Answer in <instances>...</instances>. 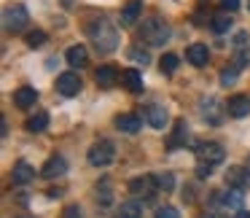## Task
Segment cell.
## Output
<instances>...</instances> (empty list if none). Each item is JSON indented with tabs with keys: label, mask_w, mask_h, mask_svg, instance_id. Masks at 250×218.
Wrapping results in <instances>:
<instances>
[{
	"label": "cell",
	"mask_w": 250,
	"mask_h": 218,
	"mask_svg": "<svg viewBox=\"0 0 250 218\" xmlns=\"http://www.w3.org/2000/svg\"><path fill=\"white\" fill-rule=\"evenodd\" d=\"M202 218H221V216H215V213H205Z\"/></svg>",
	"instance_id": "8d00e7d4"
},
{
	"label": "cell",
	"mask_w": 250,
	"mask_h": 218,
	"mask_svg": "<svg viewBox=\"0 0 250 218\" xmlns=\"http://www.w3.org/2000/svg\"><path fill=\"white\" fill-rule=\"evenodd\" d=\"M46 127H49V113L46 110H35L33 116H27V121H24V130L27 132H43Z\"/></svg>",
	"instance_id": "44dd1931"
},
{
	"label": "cell",
	"mask_w": 250,
	"mask_h": 218,
	"mask_svg": "<svg viewBox=\"0 0 250 218\" xmlns=\"http://www.w3.org/2000/svg\"><path fill=\"white\" fill-rule=\"evenodd\" d=\"M210 173H212V167H210V164H205V162H199V164H196V175H199V178H210Z\"/></svg>",
	"instance_id": "836d02e7"
},
{
	"label": "cell",
	"mask_w": 250,
	"mask_h": 218,
	"mask_svg": "<svg viewBox=\"0 0 250 218\" xmlns=\"http://www.w3.org/2000/svg\"><path fill=\"white\" fill-rule=\"evenodd\" d=\"M119 70H116V65H103V67H97V73H94V81H97V87H103V89H110L116 81H119Z\"/></svg>",
	"instance_id": "e0dca14e"
},
{
	"label": "cell",
	"mask_w": 250,
	"mask_h": 218,
	"mask_svg": "<svg viewBox=\"0 0 250 218\" xmlns=\"http://www.w3.org/2000/svg\"><path fill=\"white\" fill-rule=\"evenodd\" d=\"M27 24H30V14L22 3H14V6H8L3 11V27H6V33L19 35V33H24Z\"/></svg>",
	"instance_id": "3957f363"
},
{
	"label": "cell",
	"mask_w": 250,
	"mask_h": 218,
	"mask_svg": "<svg viewBox=\"0 0 250 218\" xmlns=\"http://www.w3.org/2000/svg\"><path fill=\"white\" fill-rule=\"evenodd\" d=\"M226 113L231 116V119H245V116H250V97L248 94H234V97H229Z\"/></svg>",
	"instance_id": "ba28073f"
},
{
	"label": "cell",
	"mask_w": 250,
	"mask_h": 218,
	"mask_svg": "<svg viewBox=\"0 0 250 218\" xmlns=\"http://www.w3.org/2000/svg\"><path fill=\"white\" fill-rule=\"evenodd\" d=\"M86 62H89L86 46H70L67 49V65L70 67H86Z\"/></svg>",
	"instance_id": "7402d4cb"
},
{
	"label": "cell",
	"mask_w": 250,
	"mask_h": 218,
	"mask_svg": "<svg viewBox=\"0 0 250 218\" xmlns=\"http://www.w3.org/2000/svg\"><path fill=\"white\" fill-rule=\"evenodd\" d=\"M231 17L229 14H215V17L210 19V27H212V33H218V35H223V33H229L231 30Z\"/></svg>",
	"instance_id": "d4e9b609"
},
{
	"label": "cell",
	"mask_w": 250,
	"mask_h": 218,
	"mask_svg": "<svg viewBox=\"0 0 250 218\" xmlns=\"http://www.w3.org/2000/svg\"><path fill=\"white\" fill-rule=\"evenodd\" d=\"M121 87L126 89V92H132V94H137V92H143V73L137 70V67H126L124 73H121Z\"/></svg>",
	"instance_id": "7c38bea8"
},
{
	"label": "cell",
	"mask_w": 250,
	"mask_h": 218,
	"mask_svg": "<svg viewBox=\"0 0 250 218\" xmlns=\"http://www.w3.org/2000/svg\"><path fill=\"white\" fill-rule=\"evenodd\" d=\"M234 218H250V213L248 210H237V216H234Z\"/></svg>",
	"instance_id": "d590c367"
},
{
	"label": "cell",
	"mask_w": 250,
	"mask_h": 218,
	"mask_svg": "<svg viewBox=\"0 0 250 218\" xmlns=\"http://www.w3.org/2000/svg\"><path fill=\"white\" fill-rule=\"evenodd\" d=\"M89 164H94V167H108L110 162L116 159V146L110 140H97L92 148H89Z\"/></svg>",
	"instance_id": "277c9868"
},
{
	"label": "cell",
	"mask_w": 250,
	"mask_h": 218,
	"mask_svg": "<svg viewBox=\"0 0 250 218\" xmlns=\"http://www.w3.org/2000/svg\"><path fill=\"white\" fill-rule=\"evenodd\" d=\"M248 183H250V173L245 167H229L226 170V186H229V189L245 191V189H248Z\"/></svg>",
	"instance_id": "8fae6325"
},
{
	"label": "cell",
	"mask_w": 250,
	"mask_h": 218,
	"mask_svg": "<svg viewBox=\"0 0 250 218\" xmlns=\"http://www.w3.org/2000/svg\"><path fill=\"white\" fill-rule=\"evenodd\" d=\"M199 108H202V116H205L207 124H221V121H223V113L218 110L221 105H218L215 97H205V100L199 103Z\"/></svg>",
	"instance_id": "9a60e30c"
},
{
	"label": "cell",
	"mask_w": 250,
	"mask_h": 218,
	"mask_svg": "<svg viewBox=\"0 0 250 218\" xmlns=\"http://www.w3.org/2000/svg\"><path fill=\"white\" fill-rule=\"evenodd\" d=\"M146 119H148V124H151L153 130H164L167 121H169V113L162 108V105H148V108H146Z\"/></svg>",
	"instance_id": "ac0fdd59"
},
{
	"label": "cell",
	"mask_w": 250,
	"mask_h": 218,
	"mask_svg": "<svg viewBox=\"0 0 250 218\" xmlns=\"http://www.w3.org/2000/svg\"><path fill=\"white\" fill-rule=\"evenodd\" d=\"M245 170H248V173H250V156H248V162H245Z\"/></svg>",
	"instance_id": "74e56055"
},
{
	"label": "cell",
	"mask_w": 250,
	"mask_h": 218,
	"mask_svg": "<svg viewBox=\"0 0 250 218\" xmlns=\"http://www.w3.org/2000/svg\"><path fill=\"white\" fill-rule=\"evenodd\" d=\"M86 33H89V38H92V44L97 46V51H103V54H110V51H116V46H119V30L110 22H105V19L92 22L86 27Z\"/></svg>",
	"instance_id": "6da1fadb"
},
{
	"label": "cell",
	"mask_w": 250,
	"mask_h": 218,
	"mask_svg": "<svg viewBox=\"0 0 250 218\" xmlns=\"http://www.w3.org/2000/svg\"><path fill=\"white\" fill-rule=\"evenodd\" d=\"M143 41H146L148 46H164L169 41V27L167 22H164L162 17H151L143 22V30H140Z\"/></svg>",
	"instance_id": "7a4b0ae2"
},
{
	"label": "cell",
	"mask_w": 250,
	"mask_h": 218,
	"mask_svg": "<svg viewBox=\"0 0 250 218\" xmlns=\"http://www.w3.org/2000/svg\"><path fill=\"white\" fill-rule=\"evenodd\" d=\"M151 189H156L153 183V175H146V178H137L129 183V191L132 194H143V196H151Z\"/></svg>",
	"instance_id": "603a6c76"
},
{
	"label": "cell",
	"mask_w": 250,
	"mask_h": 218,
	"mask_svg": "<svg viewBox=\"0 0 250 218\" xmlns=\"http://www.w3.org/2000/svg\"><path fill=\"white\" fill-rule=\"evenodd\" d=\"M81 89H83V81H81L78 73H62V76L57 78V92H60L62 97H76Z\"/></svg>",
	"instance_id": "8992f818"
},
{
	"label": "cell",
	"mask_w": 250,
	"mask_h": 218,
	"mask_svg": "<svg viewBox=\"0 0 250 218\" xmlns=\"http://www.w3.org/2000/svg\"><path fill=\"white\" fill-rule=\"evenodd\" d=\"M143 17V0H129L121 8V27H135Z\"/></svg>",
	"instance_id": "9c48e42d"
},
{
	"label": "cell",
	"mask_w": 250,
	"mask_h": 218,
	"mask_svg": "<svg viewBox=\"0 0 250 218\" xmlns=\"http://www.w3.org/2000/svg\"><path fill=\"white\" fill-rule=\"evenodd\" d=\"M221 8H223V11H237L239 0H221Z\"/></svg>",
	"instance_id": "e575fe53"
},
{
	"label": "cell",
	"mask_w": 250,
	"mask_h": 218,
	"mask_svg": "<svg viewBox=\"0 0 250 218\" xmlns=\"http://www.w3.org/2000/svg\"><path fill=\"white\" fill-rule=\"evenodd\" d=\"M24 41H27V46L38 49V46H43L46 41H49V35H46L43 30H33V33H27V35H24Z\"/></svg>",
	"instance_id": "f1b7e54d"
},
{
	"label": "cell",
	"mask_w": 250,
	"mask_h": 218,
	"mask_svg": "<svg viewBox=\"0 0 250 218\" xmlns=\"http://www.w3.org/2000/svg\"><path fill=\"white\" fill-rule=\"evenodd\" d=\"M35 100H38V89H33V87H19L17 92H14V105L22 108V110L33 108Z\"/></svg>",
	"instance_id": "2e32d148"
},
{
	"label": "cell",
	"mask_w": 250,
	"mask_h": 218,
	"mask_svg": "<svg viewBox=\"0 0 250 218\" xmlns=\"http://www.w3.org/2000/svg\"><path fill=\"white\" fill-rule=\"evenodd\" d=\"M65 173H67V159L60 156V153H57V156H51L49 162L43 164V170H41V175H43V178H49V180L62 178Z\"/></svg>",
	"instance_id": "30bf717a"
},
{
	"label": "cell",
	"mask_w": 250,
	"mask_h": 218,
	"mask_svg": "<svg viewBox=\"0 0 250 218\" xmlns=\"http://www.w3.org/2000/svg\"><path fill=\"white\" fill-rule=\"evenodd\" d=\"M178 62H180L178 57H175V54H169V51H167V54H164L162 60H159V70H162L164 76H172V73L178 70Z\"/></svg>",
	"instance_id": "83f0119b"
},
{
	"label": "cell",
	"mask_w": 250,
	"mask_h": 218,
	"mask_svg": "<svg viewBox=\"0 0 250 218\" xmlns=\"http://www.w3.org/2000/svg\"><path fill=\"white\" fill-rule=\"evenodd\" d=\"M239 70H242V67H239L237 62H231V65L223 67V70H221V87H231V84H237Z\"/></svg>",
	"instance_id": "484cf974"
},
{
	"label": "cell",
	"mask_w": 250,
	"mask_h": 218,
	"mask_svg": "<svg viewBox=\"0 0 250 218\" xmlns=\"http://www.w3.org/2000/svg\"><path fill=\"white\" fill-rule=\"evenodd\" d=\"M140 127H143V119L137 113H121V116H116V130L126 132V135H137V132H140Z\"/></svg>",
	"instance_id": "5bb4252c"
},
{
	"label": "cell",
	"mask_w": 250,
	"mask_h": 218,
	"mask_svg": "<svg viewBox=\"0 0 250 218\" xmlns=\"http://www.w3.org/2000/svg\"><path fill=\"white\" fill-rule=\"evenodd\" d=\"M153 183H156L159 191L169 194V191L175 189V175H172V173H156V175H153Z\"/></svg>",
	"instance_id": "4316f807"
},
{
	"label": "cell",
	"mask_w": 250,
	"mask_h": 218,
	"mask_svg": "<svg viewBox=\"0 0 250 218\" xmlns=\"http://www.w3.org/2000/svg\"><path fill=\"white\" fill-rule=\"evenodd\" d=\"M242 199L245 196L239 189H226V191H215V194H212V202L226 207V210H239V207H242Z\"/></svg>",
	"instance_id": "52a82bcc"
},
{
	"label": "cell",
	"mask_w": 250,
	"mask_h": 218,
	"mask_svg": "<svg viewBox=\"0 0 250 218\" xmlns=\"http://www.w3.org/2000/svg\"><path fill=\"white\" fill-rule=\"evenodd\" d=\"M129 57L135 62H140V65H148V62H151V54H148L146 49H129Z\"/></svg>",
	"instance_id": "4dcf8cb0"
},
{
	"label": "cell",
	"mask_w": 250,
	"mask_h": 218,
	"mask_svg": "<svg viewBox=\"0 0 250 218\" xmlns=\"http://www.w3.org/2000/svg\"><path fill=\"white\" fill-rule=\"evenodd\" d=\"M116 218H143V207H140V202H137V199H126V202H121L119 216H116Z\"/></svg>",
	"instance_id": "cb8c5ba5"
},
{
	"label": "cell",
	"mask_w": 250,
	"mask_h": 218,
	"mask_svg": "<svg viewBox=\"0 0 250 218\" xmlns=\"http://www.w3.org/2000/svg\"><path fill=\"white\" fill-rule=\"evenodd\" d=\"M196 159L210 164V167H215V164H221L223 159H226V151H223L221 143L207 140V143H199V146H196Z\"/></svg>",
	"instance_id": "5b68a950"
},
{
	"label": "cell",
	"mask_w": 250,
	"mask_h": 218,
	"mask_svg": "<svg viewBox=\"0 0 250 218\" xmlns=\"http://www.w3.org/2000/svg\"><path fill=\"white\" fill-rule=\"evenodd\" d=\"M62 218H81V207H78V205H67L65 213H62Z\"/></svg>",
	"instance_id": "d6a6232c"
},
{
	"label": "cell",
	"mask_w": 250,
	"mask_h": 218,
	"mask_svg": "<svg viewBox=\"0 0 250 218\" xmlns=\"http://www.w3.org/2000/svg\"><path fill=\"white\" fill-rule=\"evenodd\" d=\"M186 62H191L194 67H205L210 62V49L205 44H194L186 49Z\"/></svg>",
	"instance_id": "4fadbf2b"
},
{
	"label": "cell",
	"mask_w": 250,
	"mask_h": 218,
	"mask_svg": "<svg viewBox=\"0 0 250 218\" xmlns=\"http://www.w3.org/2000/svg\"><path fill=\"white\" fill-rule=\"evenodd\" d=\"M186 143H188V124H186L183 119H178L172 135L167 137V148H180V146H186Z\"/></svg>",
	"instance_id": "d6986e66"
},
{
	"label": "cell",
	"mask_w": 250,
	"mask_h": 218,
	"mask_svg": "<svg viewBox=\"0 0 250 218\" xmlns=\"http://www.w3.org/2000/svg\"><path fill=\"white\" fill-rule=\"evenodd\" d=\"M156 218H180V213L175 210V207L164 205V207H159V210H156Z\"/></svg>",
	"instance_id": "1f68e13d"
},
{
	"label": "cell",
	"mask_w": 250,
	"mask_h": 218,
	"mask_svg": "<svg viewBox=\"0 0 250 218\" xmlns=\"http://www.w3.org/2000/svg\"><path fill=\"white\" fill-rule=\"evenodd\" d=\"M97 202H100L103 207H108L110 202H113V191H110V183H108V180H103V189L97 186Z\"/></svg>",
	"instance_id": "f546056e"
},
{
	"label": "cell",
	"mask_w": 250,
	"mask_h": 218,
	"mask_svg": "<svg viewBox=\"0 0 250 218\" xmlns=\"http://www.w3.org/2000/svg\"><path fill=\"white\" fill-rule=\"evenodd\" d=\"M33 178H35L33 164H27V162H17V164H14V170H11V180H14V186H24V183H30Z\"/></svg>",
	"instance_id": "ffe728a7"
}]
</instances>
